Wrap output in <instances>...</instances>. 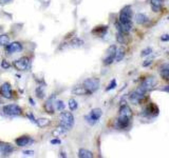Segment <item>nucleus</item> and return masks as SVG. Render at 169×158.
I'll list each match as a JSON object with an SVG mask.
<instances>
[{
	"instance_id": "obj_20",
	"label": "nucleus",
	"mask_w": 169,
	"mask_h": 158,
	"mask_svg": "<svg viewBox=\"0 0 169 158\" xmlns=\"http://www.w3.org/2000/svg\"><path fill=\"white\" fill-rule=\"evenodd\" d=\"M78 157L79 158H92L93 154H92V152H90L89 150L81 149V150L78 151Z\"/></svg>"
},
{
	"instance_id": "obj_28",
	"label": "nucleus",
	"mask_w": 169,
	"mask_h": 158,
	"mask_svg": "<svg viewBox=\"0 0 169 158\" xmlns=\"http://www.w3.org/2000/svg\"><path fill=\"white\" fill-rule=\"evenodd\" d=\"M125 35L126 34H124V33L117 32V34H116V40L119 42V43H125V42H126V39H125L126 36H125Z\"/></svg>"
},
{
	"instance_id": "obj_22",
	"label": "nucleus",
	"mask_w": 169,
	"mask_h": 158,
	"mask_svg": "<svg viewBox=\"0 0 169 158\" xmlns=\"http://www.w3.org/2000/svg\"><path fill=\"white\" fill-rule=\"evenodd\" d=\"M71 46H73V48H81V46H83V44H84V41L81 39H79V38H73L72 40H71Z\"/></svg>"
},
{
	"instance_id": "obj_10",
	"label": "nucleus",
	"mask_w": 169,
	"mask_h": 158,
	"mask_svg": "<svg viewBox=\"0 0 169 158\" xmlns=\"http://www.w3.org/2000/svg\"><path fill=\"white\" fill-rule=\"evenodd\" d=\"M0 94H1V96H3L4 98H6V99L13 98L12 88H11V84L9 83V82L2 83V86H0Z\"/></svg>"
},
{
	"instance_id": "obj_30",
	"label": "nucleus",
	"mask_w": 169,
	"mask_h": 158,
	"mask_svg": "<svg viewBox=\"0 0 169 158\" xmlns=\"http://www.w3.org/2000/svg\"><path fill=\"white\" fill-rule=\"evenodd\" d=\"M64 132H66V130H64V128H61V126H60V128H58V129H56V130L53 131L52 134H53V136H54V137H58L59 135L64 134Z\"/></svg>"
},
{
	"instance_id": "obj_27",
	"label": "nucleus",
	"mask_w": 169,
	"mask_h": 158,
	"mask_svg": "<svg viewBox=\"0 0 169 158\" xmlns=\"http://www.w3.org/2000/svg\"><path fill=\"white\" fill-rule=\"evenodd\" d=\"M77 106H78V104H77V101L75 99H70L69 100V108H70L71 111H75L77 109Z\"/></svg>"
},
{
	"instance_id": "obj_23",
	"label": "nucleus",
	"mask_w": 169,
	"mask_h": 158,
	"mask_svg": "<svg viewBox=\"0 0 169 158\" xmlns=\"http://www.w3.org/2000/svg\"><path fill=\"white\" fill-rule=\"evenodd\" d=\"M10 42V36L8 34L0 35V46H5Z\"/></svg>"
},
{
	"instance_id": "obj_6",
	"label": "nucleus",
	"mask_w": 169,
	"mask_h": 158,
	"mask_svg": "<svg viewBox=\"0 0 169 158\" xmlns=\"http://www.w3.org/2000/svg\"><path fill=\"white\" fill-rule=\"evenodd\" d=\"M116 46L115 45H110L108 48V50H107L106 52V56L105 58H104V64L105 66H110L111 63H113V61L115 60V55H116Z\"/></svg>"
},
{
	"instance_id": "obj_8",
	"label": "nucleus",
	"mask_w": 169,
	"mask_h": 158,
	"mask_svg": "<svg viewBox=\"0 0 169 158\" xmlns=\"http://www.w3.org/2000/svg\"><path fill=\"white\" fill-rule=\"evenodd\" d=\"M145 94H146L145 91H144L141 86H139V88L135 89V90L130 94V100L133 103H139V102L145 97Z\"/></svg>"
},
{
	"instance_id": "obj_34",
	"label": "nucleus",
	"mask_w": 169,
	"mask_h": 158,
	"mask_svg": "<svg viewBox=\"0 0 169 158\" xmlns=\"http://www.w3.org/2000/svg\"><path fill=\"white\" fill-rule=\"evenodd\" d=\"M51 143H52V144H60L61 141H60V139H58V138L56 137L55 139H52V140H51Z\"/></svg>"
},
{
	"instance_id": "obj_11",
	"label": "nucleus",
	"mask_w": 169,
	"mask_h": 158,
	"mask_svg": "<svg viewBox=\"0 0 169 158\" xmlns=\"http://www.w3.org/2000/svg\"><path fill=\"white\" fill-rule=\"evenodd\" d=\"M5 51L8 52V54H16V53L22 51V44L17 41L8 43L5 45Z\"/></svg>"
},
{
	"instance_id": "obj_25",
	"label": "nucleus",
	"mask_w": 169,
	"mask_h": 158,
	"mask_svg": "<svg viewBox=\"0 0 169 158\" xmlns=\"http://www.w3.org/2000/svg\"><path fill=\"white\" fill-rule=\"evenodd\" d=\"M124 56H125V51H124L123 49H119V50H117L116 51V55H115V61H116V62L122 61V59L124 58Z\"/></svg>"
},
{
	"instance_id": "obj_36",
	"label": "nucleus",
	"mask_w": 169,
	"mask_h": 158,
	"mask_svg": "<svg viewBox=\"0 0 169 158\" xmlns=\"http://www.w3.org/2000/svg\"><path fill=\"white\" fill-rule=\"evenodd\" d=\"M161 40L162 41H169V35H163V36L161 37Z\"/></svg>"
},
{
	"instance_id": "obj_5",
	"label": "nucleus",
	"mask_w": 169,
	"mask_h": 158,
	"mask_svg": "<svg viewBox=\"0 0 169 158\" xmlns=\"http://www.w3.org/2000/svg\"><path fill=\"white\" fill-rule=\"evenodd\" d=\"M102 115H103V111L101 110V109L96 108V109H93L92 111L90 112V114L87 115L84 118H86L87 122H88L89 124H95L97 121L99 120V118L102 117Z\"/></svg>"
},
{
	"instance_id": "obj_18",
	"label": "nucleus",
	"mask_w": 169,
	"mask_h": 158,
	"mask_svg": "<svg viewBox=\"0 0 169 158\" xmlns=\"http://www.w3.org/2000/svg\"><path fill=\"white\" fill-rule=\"evenodd\" d=\"M53 98H54V96H51L50 98L47 100L46 104H44V109H46L47 113H50V114H53V113H54V103H53Z\"/></svg>"
},
{
	"instance_id": "obj_7",
	"label": "nucleus",
	"mask_w": 169,
	"mask_h": 158,
	"mask_svg": "<svg viewBox=\"0 0 169 158\" xmlns=\"http://www.w3.org/2000/svg\"><path fill=\"white\" fill-rule=\"evenodd\" d=\"M30 58L29 57H22L20 59H17L13 62V66L18 71H26L30 66Z\"/></svg>"
},
{
	"instance_id": "obj_14",
	"label": "nucleus",
	"mask_w": 169,
	"mask_h": 158,
	"mask_svg": "<svg viewBox=\"0 0 169 158\" xmlns=\"http://www.w3.org/2000/svg\"><path fill=\"white\" fill-rule=\"evenodd\" d=\"M13 151H14V148H13L12 144L0 141V153H1V154L9 155V154H11Z\"/></svg>"
},
{
	"instance_id": "obj_21",
	"label": "nucleus",
	"mask_w": 169,
	"mask_h": 158,
	"mask_svg": "<svg viewBox=\"0 0 169 158\" xmlns=\"http://www.w3.org/2000/svg\"><path fill=\"white\" fill-rule=\"evenodd\" d=\"M73 93H74L75 95H87L88 94V92H87V90L84 88V86H75V88L73 89Z\"/></svg>"
},
{
	"instance_id": "obj_40",
	"label": "nucleus",
	"mask_w": 169,
	"mask_h": 158,
	"mask_svg": "<svg viewBox=\"0 0 169 158\" xmlns=\"http://www.w3.org/2000/svg\"><path fill=\"white\" fill-rule=\"evenodd\" d=\"M0 1H1V3H5V2L10 1V0H0Z\"/></svg>"
},
{
	"instance_id": "obj_4",
	"label": "nucleus",
	"mask_w": 169,
	"mask_h": 158,
	"mask_svg": "<svg viewBox=\"0 0 169 158\" xmlns=\"http://www.w3.org/2000/svg\"><path fill=\"white\" fill-rule=\"evenodd\" d=\"M84 88L87 90L88 94H92V93L96 92L99 88V79L98 78H88L84 81L83 83Z\"/></svg>"
},
{
	"instance_id": "obj_3",
	"label": "nucleus",
	"mask_w": 169,
	"mask_h": 158,
	"mask_svg": "<svg viewBox=\"0 0 169 158\" xmlns=\"http://www.w3.org/2000/svg\"><path fill=\"white\" fill-rule=\"evenodd\" d=\"M2 112L6 116L15 117L22 114V109L17 104H6L2 108Z\"/></svg>"
},
{
	"instance_id": "obj_29",
	"label": "nucleus",
	"mask_w": 169,
	"mask_h": 158,
	"mask_svg": "<svg viewBox=\"0 0 169 158\" xmlns=\"http://www.w3.org/2000/svg\"><path fill=\"white\" fill-rule=\"evenodd\" d=\"M36 95L38 98L42 99L44 97V91H43V86H39L38 88L36 89Z\"/></svg>"
},
{
	"instance_id": "obj_33",
	"label": "nucleus",
	"mask_w": 169,
	"mask_h": 158,
	"mask_svg": "<svg viewBox=\"0 0 169 158\" xmlns=\"http://www.w3.org/2000/svg\"><path fill=\"white\" fill-rule=\"evenodd\" d=\"M10 63H9L8 61H6V60H3V61L1 62V68L2 69H6V70H8L9 68H10Z\"/></svg>"
},
{
	"instance_id": "obj_1",
	"label": "nucleus",
	"mask_w": 169,
	"mask_h": 158,
	"mask_svg": "<svg viewBox=\"0 0 169 158\" xmlns=\"http://www.w3.org/2000/svg\"><path fill=\"white\" fill-rule=\"evenodd\" d=\"M131 19H132V8H131L130 5L124 6L122 8L121 13H119V21L122 24L123 33H125V34H128L131 31V28H132Z\"/></svg>"
},
{
	"instance_id": "obj_19",
	"label": "nucleus",
	"mask_w": 169,
	"mask_h": 158,
	"mask_svg": "<svg viewBox=\"0 0 169 158\" xmlns=\"http://www.w3.org/2000/svg\"><path fill=\"white\" fill-rule=\"evenodd\" d=\"M135 21H136L139 24H145L149 21V18L145 14L139 13V14H136V16H135Z\"/></svg>"
},
{
	"instance_id": "obj_37",
	"label": "nucleus",
	"mask_w": 169,
	"mask_h": 158,
	"mask_svg": "<svg viewBox=\"0 0 169 158\" xmlns=\"http://www.w3.org/2000/svg\"><path fill=\"white\" fill-rule=\"evenodd\" d=\"M23 154L26 155V156H32V155L34 154V152H33V151H24Z\"/></svg>"
},
{
	"instance_id": "obj_35",
	"label": "nucleus",
	"mask_w": 169,
	"mask_h": 158,
	"mask_svg": "<svg viewBox=\"0 0 169 158\" xmlns=\"http://www.w3.org/2000/svg\"><path fill=\"white\" fill-rule=\"evenodd\" d=\"M28 117H29V119H30L31 121H33V122H34V123H36V119H35L34 115H33L32 113H31V114H30V113H29V114H28Z\"/></svg>"
},
{
	"instance_id": "obj_9",
	"label": "nucleus",
	"mask_w": 169,
	"mask_h": 158,
	"mask_svg": "<svg viewBox=\"0 0 169 158\" xmlns=\"http://www.w3.org/2000/svg\"><path fill=\"white\" fill-rule=\"evenodd\" d=\"M155 86H157V79H155L154 77H148V78H146L143 82H142V84L140 86L147 93L150 90H152Z\"/></svg>"
},
{
	"instance_id": "obj_17",
	"label": "nucleus",
	"mask_w": 169,
	"mask_h": 158,
	"mask_svg": "<svg viewBox=\"0 0 169 158\" xmlns=\"http://www.w3.org/2000/svg\"><path fill=\"white\" fill-rule=\"evenodd\" d=\"M160 75L164 80L169 81V63H165L160 68Z\"/></svg>"
},
{
	"instance_id": "obj_16",
	"label": "nucleus",
	"mask_w": 169,
	"mask_h": 158,
	"mask_svg": "<svg viewBox=\"0 0 169 158\" xmlns=\"http://www.w3.org/2000/svg\"><path fill=\"white\" fill-rule=\"evenodd\" d=\"M164 4V0H150L151 10L154 13H159Z\"/></svg>"
},
{
	"instance_id": "obj_13",
	"label": "nucleus",
	"mask_w": 169,
	"mask_h": 158,
	"mask_svg": "<svg viewBox=\"0 0 169 158\" xmlns=\"http://www.w3.org/2000/svg\"><path fill=\"white\" fill-rule=\"evenodd\" d=\"M15 142H16V146H20V148H23V146H30L31 143H33L34 140L29 136H21L15 140Z\"/></svg>"
},
{
	"instance_id": "obj_39",
	"label": "nucleus",
	"mask_w": 169,
	"mask_h": 158,
	"mask_svg": "<svg viewBox=\"0 0 169 158\" xmlns=\"http://www.w3.org/2000/svg\"><path fill=\"white\" fill-rule=\"evenodd\" d=\"M30 103L32 104V106H35V103H34V100H33L32 98H30Z\"/></svg>"
},
{
	"instance_id": "obj_2",
	"label": "nucleus",
	"mask_w": 169,
	"mask_h": 158,
	"mask_svg": "<svg viewBox=\"0 0 169 158\" xmlns=\"http://www.w3.org/2000/svg\"><path fill=\"white\" fill-rule=\"evenodd\" d=\"M59 126L64 128V130H71L72 126H74V116L71 112H64L59 115Z\"/></svg>"
},
{
	"instance_id": "obj_38",
	"label": "nucleus",
	"mask_w": 169,
	"mask_h": 158,
	"mask_svg": "<svg viewBox=\"0 0 169 158\" xmlns=\"http://www.w3.org/2000/svg\"><path fill=\"white\" fill-rule=\"evenodd\" d=\"M151 63H152V61H151V60H146V61L143 63V66H150Z\"/></svg>"
},
{
	"instance_id": "obj_15",
	"label": "nucleus",
	"mask_w": 169,
	"mask_h": 158,
	"mask_svg": "<svg viewBox=\"0 0 169 158\" xmlns=\"http://www.w3.org/2000/svg\"><path fill=\"white\" fill-rule=\"evenodd\" d=\"M119 116L127 117V118H131L132 117V111L127 104H122L119 108Z\"/></svg>"
},
{
	"instance_id": "obj_26",
	"label": "nucleus",
	"mask_w": 169,
	"mask_h": 158,
	"mask_svg": "<svg viewBox=\"0 0 169 158\" xmlns=\"http://www.w3.org/2000/svg\"><path fill=\"white\" fill-rule=\"evenodd\" d=\"M54 106L56 108L57 111H64V108H66V106H64V101H61V100H57V101H55Z\"/></svg>"
},
{
	"instance_id": "obj_32",
	"label": "nucleus",
	"mask_w": 169,
	"mask_h": 158,
	"mask_svg": "<svg viewBox=\"0 0 169 158\" xmlns=\"http://www.w3.org/2000/svg\"><path fill=\"white\" fill-rule=\"evenodd\" d=\"M150 53H152V49L151 48H147V49H145V50H143L142 51V54H141V56H148Z\"/></svg>"
},
{
	"instance_id": "obj_41",
	"label": "nucleus",
	"mask_w": 169,
	"mask_h": 158,
	"mask_svg": "<svg viewBox=\"0 0 169 158\" xmlns=\"http://www.w3.org/2000/svg\"><path fill=\"white\" fill-rule=\"evenodd\" d=\"M0 103H1V102H0Z\"/></svg>"
},
{
	"instance_id": "obj_24",
	"label": "nucleus",
	"mask_w": 169,
	"mask_h": 158,
	"mask_svg": "<svg viewBox=\"0 0 169 158\" xmlns=\"http://www.w3.org/2000/svg\"><path fill=\"white\" fill-rule=\"evenodd\" d=\"M36 123L39 128H46L50 123V120L48 118H39V119H36Z\"/></svg>"
},
{
	"instance_id": "obj_31",
	"label": "nucleus",
	"mask_w": 169,
	"mask_h": 158,
	"mask_svg": "<svg viewBox=\"0 0 169 158\" xmlns=\"http://www.w3.org/2000/svg\"><path fill=\"white\" fill-rule=\"evenodd\" d=\"M115 86H116V80L112 79V80H111L110 83H109V86L106 88V91H107V92H109V91H111V90H113V89H115Z\"/></svg>"
},
{
	"instance_id": "obj_12",
	"label": "nucleus",
	"mask_w": 169,
	"mask_h": 158,
	"mask_svg": "<svg viewBox=\"0 0 169 158\" xmlns=\"http://www.w3.org/2000/svg\"><path fill=\"white\" fill-rule=\"evenodd\" d=\"M130 120L131 118L119 116V118L116 119V122H115V128L117 130H125V129L129 126V124H130Z\"/></svg>"
}]
</instances>
